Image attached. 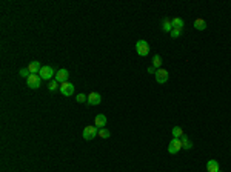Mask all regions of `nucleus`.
<instances>
[{
  "instance_id": "f257e3e1",
  "label": "nucleus",
  "mask_w": 231,
  "mask_h": 172,
  "mask_svg": "<svg viewBox=\"0 0 231 172\" xmlns=\"http://www.w3.org/2000/svg\"><path fill=\"white\" fill-rule=\"evenodd\" d=\"M136 51H137V54L140 57H146L149 54V45H148V42L137 40V43H136Z\"/></svg>"
},
{
  "instance_id": "f03ea898",
  "label": "nucleus",
  "mask_w": 231,
  "mask_h": 172,
  "mask_svg": "<svg viewBox=\"0 0 231 172\" xmlns=\"http://www.w3.org/2000/svg\"><path fill=\"white\" fill-rule=\"evenodd\" d=\"M40 83H42V78L39 74H31L28 78H26V85L31 89H39L40 88Z\"/></svg>"
},
{
  "instance_id": "7ed1b4c3",
  "label": "nucleus",
  "mask_w": 231,
  "mask_h": 172,
  "mask_svg": "<svg viewBox=\"0 0 231 172\" xmlns=\"http://www.w3.org/2000/svg\"><path fill=\"white\" fill-rule=\"evenodd\" d=\"M96 135H99V128H96L94 125L85 126V129H83V138L85 140H93V138H96Z\"/></svg>"
},
{
  "instance_id": "20e7f679",
  "label": "nucleus",
  "mask_w": 231,
  "mask_h": 172,
  "mask_svg": "<svg viewBox=\"0 0 231 172\" xmlns=\"http://www.w3.org/2000/svg\"><path fill=\"white\" fill-rule=\"evenodd\" d=\"M39 75H40L42 80H51L53 77H56V71H54L53 66H42Z\"/></svg>"
},
{
  "instance_id": "39448f33",
  "label": "nucleus",
  "mask_w": 231,
  "mask_h": 172,
  "mask_svg": "<svg viewBox=\"0 0 231 172\" xmlns=\"http://www.w3.org/2000/svg\"><path fill=\"white\" fill-rule=\"evenodd\" d=\"M60 94L65 95V97H71L74 94V85L70 83V82H65V83H60Z\"/></svg>"
},
{
  "instance_id": "423d86ee",
  "label": "nucleus",
  "mask_w": 231,
  "mask_h": 172,
  "mask_svg": "<svg viewBox=\"0 0 231 172\" xmlns=\"http://www.w3.org/2000/svg\"><path fill=\"white\" fill-rule=\"evenodd\" d=\"M183 146H182V140L180 138H173L170 144H168V152L170 154H177L180 149H182Z\"/></svg>"
},
{
  "instance_id": "0eeeda50",
  "label": "nucleus",
  "mask_w": 231,
  "mask_h": 172,
  "mask_svg": "<svg viewBox=\"0 0 231 172\" xmlns=\"http://www.w3.org/2000/svg\"><path fill=\"white\" fill-rule=\"evenodd\" d=\"M154 77H156V82L157 83H160V85H163V83H166L168 82V77H170V74H168V71L166 69H157L156 71V74H154Z\"/></svg>"
},
{
  "instance_id": "6e6552de",
  "label": "nucleus",
  "mask_w": 231,
  "mask_h": 172,
  "mask_svg": "<svg viewBox=\"0 0 231 172\" xmlns=\"http://www.w3.org/2000/svg\"><path fill=\"white\" fill-rule=\"evenodd\" d=\"M68 77H70V72H68V69H59V71L56 72L54 80H57L59 83H65V82H68Z\"/></svg>"
},
{
  "instance_id": "1a4fd4ad",
  "label": "nucleus",
  "mask_w": 231,
  "mask_h": 172,
  "mask_svg": "<svg viewBox=\"0 0 231 172\" xmlns=\"http://www.w3.org/2000/svg\"><path fill=\"white\" fill-rule=\"evenodd\" d=\"M106 121H108V120H106V115L105 114H97L96 115V118H94V123H96L94 126L99 128V129H103L105 126H106Z\"/></svg>"
},
{
  "instance_id": "9d476101",
  "label": "nucleus",
  "mask_w": 231,
  "mask_h": 172,
  "mask_svg": "<svg viewBox=\"0 0 231 172\" xmlns=\"http://www.w3.org/2000/svg\"><path fill=\"white\" fill-rule=\"evenodd\" d=\"M102 101V97L99 92H91L89 95H88V105H91V106H96V105H99Z\"/></svg>"
},
{
  "instance_id": "9b49d317",
  "label": "nucleus",
  "mask_w": 231,
  "mask_h": 172,
  "mask_svg": "<svg viewBox=\"0 0 231 172\" xmlns=\"http://www.w3.org/2000/svg\"><path fill=\"white\" fill-rule=\"evenodd\" d=\"M28 69H29V72L31 74H39L40 72V69H42V65H40V62H31L28 65Z\"/></svg>"
},
{
  "instance_id": "f8f14e48",
  "label": "nucleus",
  "mask_w": 231,
  "mask_h": 172,
  "mask_svg": "<svg viewBox=\"0 0 231 172\" xmlns=\"http://www.w3.org/2000/svg\"><path fill=\"white\" fill-rule=\"evenodd\" d=\"M217 171H220L219 169V163L216 160H210L206 163V172H217Z\"/></svg>"
},
{
  "instance_id": "ddd939ff",
  "label": "nucleus",
  "mask_w": 231,
  "mask_h": 172,
  "mask_svg": "<svg viewBox=\"0 0 231 172\" xmlns=\"http://www.w3.org/2000/svg\"><path fill=\"white\" fill-rule=\"evenodd\" d=\"M194 28L199 29V31L206 29V22H205L203 19H196V20H194Z\"/></svg>"
},
{
  "instance_id": "4468645a",
  "label": "nucleus",
  "mask_w": 231,
  "mask_h": 172,
  "mask_svg": "<svg viewBox=\"0 0 231 172\" xmlns=\"http://www.w3.org/2000/svg\"><path fill=\"white\" fill-rule=\"evenodd\" d=\"M171 23H173V28H180V29H183V25H185V22L180 17H174L171 20Z\"/></svg>"
},
{
  "instance_id": "2eb2a0df",
  "label": "nucleus",
  "mask_w": 231,
  "mask_h": 172,
  "mask_svg": "<svg viewBox=\"0 0 231 172\" xmlns=\"http://www.w3.org/2000/svg\"><path fill=\"white\" fill-rule=\"evenodd\" d=\"M180 138H182V146H183V149H187V151H189V149L193 148V143H191V142L188 140V137L185 135V134H183V135H182Z\"/></svg>"
},
{
  "instance_id": "dca6fc26",
  "label": "nucleus",
  "mask_w": 231,
  "mask_h": 172,
  "mask_svg": "<svg viewBox=\"0 0 231 172\" xmlns=\"http://www.w3.org/2000/svg\"><path fill=\"white\" fill-rule=\"evenodd\" d=\"M162 29H163L165 32H171V31H173V23H171L170 19H165V20H163V26H162Z\"/></svg>"
},
{
  "instance_id": "f3484780",
  "label": "nucleus",
  "mask_w": 231,
  "mask_h": 172,
  "mask_svg": "<svg viewBox=\"0 0 231 172\" xmlns=\"http://www.w3.org/2000/svg\"><path fill=\"white\" fill-rule=\"evenodd\" d=\"M182 135H183V131H182V128L174 126V128H173V138H180Z\"/></svg>"
},
{
  "instance_id": "a211bd4d",
  "label": "nucleus",
  "mask_w": 231,
  "mask_h": 172,
  "mask_svg": "<svg viewBox=\"0 0 231 172\" xmlns=\"http://www.w3.org/2000/svg\"><path fill=\"white\" fill-rule=\"evenodd\" d=\"M160 65H162V57L156 54V56L153 57V66H154L156 69H160Z\"/></svg>"
},
{
  "instance_id": "6ab92c4d",
  "label": "nucleus",
  "mask_w": 231,
  "mask_h": 172,
  "mask_svg": "<svg viewBox=\"0 0 231 172\" xmlns=\"http://www.w3.org/2000/svg\"><path fill=\"white\" fill-rule=\"evenodd\" d=\"M110 135H111V134H110V131H108V129H99V137H102V138H110Z\"/></svg>"
},
{
  "instance_id": "aec40b11",
  "label": "nucleus",
  "mask_w": 231,
  "mask_h": 172,
  "mask_svg": "<svg viewBox=\"0 0 231 172\" xmlns=\"http://www.w3.org/2000/svg\"><path fill=\"white\" fill-rule=\"evenodd\" d=\"M170 34H171V37H173V39H177V37H180L182 29H180V28H173V31H171Z\"/></svg>"
},
{
  "instance_id": "412c9836",
  "label": "nucleus",
  "mask_w": 231,
  "mask_h": 172,
  "mask_svg": "<svg viewBox=\"0 0 231 172\" xmlns=\"http://www.w3.org/2000/svg\"><path fill=\"white\" fill-rule=\"evenodd\" d=\"M19 74H20V77H23V78H28L29 75H31V72H29L28 68H22Z\"/></svg>"
},
{
  "instance_id": "4be33fe9",
  "label": "nucleus",
  "mask_w": 231,
  "mask_h": 172,
  "mask_svg": "<svg viewBox=\"0 0 231 172\" xmlns=\"http://www.w3.org/2000/svg\"><path fill=\"white\" fill-rule=\"evenodd\" d=\"M48 88H49V91H56V89L60 88V86H59L57 80H51V82H49V85H48Z\"/></svg>"
},
{
  "instance_id": "5701e85b",
  "label": "nucleus",
  "mask_w": 231,
  "mask_h": 172,
  "mask_svg": "<svg viewBox=\"0 0 231 172\" xmlns=\"http://www.w3.org/2000/svg\"><path fill=\"white\" fill-rule=\"evenodd\" d=\"M76 100L79 101V103H85V101H88V95H85V94H79V95L76 97Z\"/></svg>"
},
{
  "instance_id": "b1692460",
  "label": "nucleus",
  "mask_w": 231,
  "mask_h": 172,
  "mask_svg": "<svg viewBox=\"0 0 231 172\" xmlns=\"http://www.w3.org/2000/svg\"><path fill=\"white\" fill-rule=\"evenodd\" d=\"M156 71H157V69H156L154 66H149V68H148V72H149V74H156Z\"/></svg>"
},
{
  "instance_id": "393cba45",
  "label": "nucleus",
  "mask_w": 231,
  "mask_h": 172,
  "mask_svg": "<svg viewBox=\"0 0 231 172\" xmlns=\"http://www.w3.org/2000/svg\"><path fill=\"white\" fill-rule=\"evenodd\" d=\"M217 172H222V171H217Z\"/></svg>"
}]
</instances>
